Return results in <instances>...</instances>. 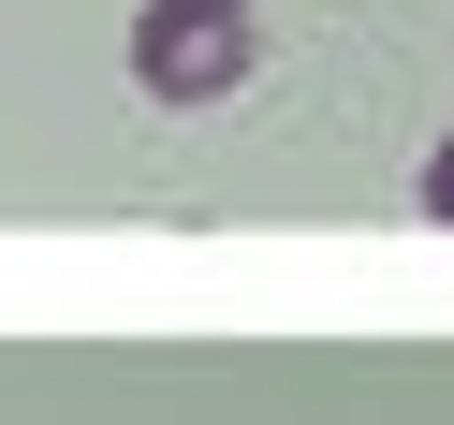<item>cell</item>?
Masks as SVG:
<instances>
[{
	"label": "cell",
	"mask_w": 454,
	"mask_h": 425,
	"mask_svg": "<svg viewBox=\"0 0 454 425\" xmlns=\"http://www.w3.org/2000/svg\"><path fill=\"white\" fill-rule=\"evenodd\" d=\"M264 30H249V0H147L132 15V89L147 103H235Z\"/></svg>",
	"instance_id": "cell-1"
},
{
	"label": "cell",
	"mask_w": 454,
	"mask_h": 425,
	"mask_svg": "<svg viewBox=\"0 0 454 425\" xmlns=\"http://www.w3.org/2000/svg\"><path fill=\"white\" fill-rule=\"evenodd\" d=\"M411 206L440 220V235H454V132H440V147H425V191H411Z\"/></svg>",
	"instance_id": "cell-2"
}]
</instances>
